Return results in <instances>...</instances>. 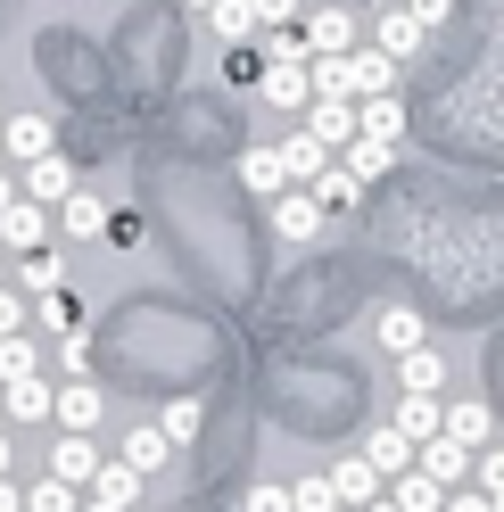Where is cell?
Wrapping results in <instances>:
<instances>
[{
	"label": "cell",
	"instance_id": "6da1fadb",
	"mask_svg": "<svg viewBox=\"0 0 504 512\" xmlns=\"http://www.w3.org/2000/svg\"><path fill=\"white\" fill-rule=\"evenodd\" d=\"M298 34H306V67H314V58H348L364 42V17L356 9H306Z\"/></svg>",
	"mask_w": 504,
	"mask_h": 512
},
{
	"label": "cell",
	"instance_id": "7a4b0ae2",
	"mask_svg": "<svg viewBox=\"0 0 504 512\" xmlns=\"http://www.w3.org/2000/svg\"><path fill=\"white\" fill-rule=\"evenodd\" d=\"M100 413H108L100 380H58V397H50V422L67 430V438H91V430H100Z\"/></svg>",
	"mask_w": 504,
	"mask_h": 512
},
{
	"label": "cell",
	"instance_id": "3957f363",
	"mask_svg": "<svg viewBox=\"0 0 504 512\" xmlns=\"http://www.w3.org/2000/svg\"><path fill=\"white\" fill-rule=\"evenodd\" d=\"M75 190H83V182H75V166H67V157H58V149H50V157H34V166H25L17 199H34V207H50V215H58V207L75 199Z\"/></svg>",
	"mask_w": 504,
	"mask_h": 512
},
{
	"label": "cell",
	"instance_id": "277c9868",
	"mask_svg": "<svg viewBox=\"0 0 504 512\" xmlns=\"http://www.w3.org/2000/svg\"><path fill=\"white\" fill-rule=\"evenodd\" d=\"M58 133H50V116L34 108H9V124H0V157H17V166H34V157H50Z\"/></svg>",
	"mask_w": 504,
	"mask_h": 512
},
{
	"label": "cell",
	"instance_id": "5b68a950",
	"mask_svg": "<svg viewBox=\"0 0 504 512\" xmlns=\"http://www.w3.org/2000/svg\"><path fill=\"white\" fill-rule=\"evenodd\" d=\"M339 83H348V100L364 108V100H389V83H397V67H389V58L372 50V42H356V50H348V67H339Z\"/></svg>",
	"mask_w": 504,
	"mask_h": 512
},
{
	"label": "cell",
	"instance_id": "8992f818",
	"mask_svg": "<svg viewBox=\"0 0 504 512\" xmlns=\"http://www.w3.org/2000/svg\"><path fill=\"white\" fill-rule=\"evenodd\" d=\"M414 471L430 479V488H471V446H455V438H430V446H414Z\"/></svg>",
	"mask_w": 504,
	"mask_h": 512
},
{
	"label": "cell",
	"instance_id": "52a82bcc",
	"mask_svg": "<svg viewBox=\"0 0 504 512\" xmlns=\"http://www.w3.org/2000/svg\"><path fill=\"white\" fill-rule=\"evenodd\" d=\"M323 223H331V215L314 207L306 190H281V199H273V240H281V248H306L314 232H323Z\"/></svg>",
	"mask_w": 504,
	"mask_h": 512
},
{
	"label": "cell",
	"instance_id": "ba28073f",
	"mask_svg": "<svg viewBox=\"0 0 504 512\" xmlns=\"http://www.w3.org/2000/svg\"><path fill=\"white\" fill-rule=\"evenodd\" d=\"M298 133H306L314 149L339 157V149L356 141V108H348V100H306V124H298Z\"/></svg>",
	"mask_w": 504,
	"mask_h": 512
},
{
	"label": "cell",
	"instance_id": "9c48e42d",
	"mask_svg": "<svg viewBox=\"0 0 504 512\" xmlns=\"http://www.w3.org/2000/svg\"><path fill=\"white\" fill-rule=\"evenodd\" d=\"M364 42L381 50L389 67H405V58H422V42H430V34H422V25L405 17V9H381V17H372V34H364Z\"/></svg>",
	"mask_w": 504,
	"mask_h": 512
},
{
	"label": "cell",
	"instance_id": "30bf717a",
	"mask_svg": "<svg viewBox=\"0 0 504 512\" xmlns=\"http://www.w3.org/2000/svg\"><path fill=\"white\" fill-rule=\"evenodd\" d=\"M141 488H149L141 471H124V463H100V479L83 488V512H133V504H141Z\"/></svg>",
	"mask_w": 504,
	"mask_h": 512
},
{
	"label": "cell",
	"instance_id": "8fae6325",
	"mask_svg": "<svg viewBox=\"0 0 504 512\" xmlns=\"http://www.w3.org/2000/svg\"><path fill=\"white\" fill-rule=\"evenodd\" d=\"M0 248H9V256H34V248H50V207L17 199L9 215H0Z\"/></svg>",
	"mask_w": 504,
	"mask_h": 512
},
{
	"label": "cell",
	"instance_id": "7c38bea8",
	"mask_svg": "<svg viewBox=\"0 0 504 512\" xmlns=\"http://www.w3.org/2000/svg\"><path fill=\"white\" fill-rule=\"evenodd\" d=\"M100 446H91V438H67V430H58V446H50V479H67V488H91V479H100Z\"/></svg>",
	"mask_w": 504,
	"mask_h": 512
},
{
	"label": "cell",
	"instance_id": "4fadbf2b",
	"mask_svg": "<svg viewBox=\"0 0 504 512\" xmlns=\"http://www.w3.org/2000/svg\"><path fill=\"white\" fill-rule=\"evenodd\" d=\"M306 199L323 207V215H356V207H364V182H356V174H348V166L331 157V166H323V174L306 182Z\"/></svg>",
	"mask_w": 504,
	"mask_h": 512
},
{
	"label": "cell",
	"instance_id": "5bb4252c",
	"mask_svg": "<svg viewBox=\"0 0 504 512\" xmlns=\"http://www.w3.org/2000/svg\"><path fill=\"white\" fill-rule=\"evenodd\" d=\"M124 471H141V479H157V471H166L174 463V446H166V430H157V422H133V430H124V455H116Z\"/></svg>",
	"mask_w": 504,
	"mask_h": 512
},
{
	"label": "cell",
	"instance_id": "9a60e30c",
	"mask_svg": "<svg viewBox=\"0 0 504 512\" xmlns=\"http://www.w3.org/2000/svg\"><path fill=\"white\" fill-rule=\"evenodd\" d=\"M488 430H496V422H488V405H480V397H463V405H447V413H438V438L471 446V455H480V446H496Z\"/></svg>",
	"mask_w": 504,
	"mask_h": 512
},
{
	"label": "cell",
	"instance_id": "2e32d148",
	"mask_svg": "<svg viewBox=\"0 0 504 512\" xmlns=\"http://www.w3.org/2000/svg\"><path fill=\"white\" fill-rule=\"evenodd\" d=\"M240 190H248V199H281V190H290V182H281V157H273V141H257V149H240Z\"/></svg>",
	"mask_w": 504,
	"mask_h": 512
},
{
	"label": "cell",
	"instance_id": "e0dca14e",
	"mask_svg": "<svg viewBox=\"0 0 504 512\" xmlns=\"http://www.w3.org/2000/svg\"><path fill=\"white\" fill-rule=\"evenodd\" d=\"M273 157H281V182H290V190H306L314 174L331 166V149H314L306 133H281V141H273Z\"/></svg>",
	"mask_w": 504,
	"mask_h": 512
},
{
	"label": "cell",
	"instance_id": "ac0fdd59",
	"mask_svg": "<svg viewBox=\"0 0 504 512\" xmlns=\"http://www.w3.org/2000/svg\"><path fill=\"white\" fill-rule=\"evenodd\" d=\"M372 331H381L389 364H397V356H414V347H430V323H422L414 306H381V323H372Z\"/></svg>",
	"mask_w": 504,
	"mask_h": 512
},
{
	"label": "cell",
	"instance_id": "d6986e66",
	"mask_svg": "<svg viewBox=\"0 0 504 512\" xmlns=\"http://www.w3.org/2000/svg\"><path fill=\"white\" fill-rule=\"evenodd\" d=\"M323 479H331V488H339V504H348V512H364L372 496H381V471H372L364 455H339V463H331Z\"/></svg>",
	"mask_w": 504,
	"mask_h": 512
},
{
	"label": "cell",
	"instance_id": "ffe728a7",
	"mask_svg": "<svg viewBox=\"0 0 504 512\" xmlns=\"http://www.w3.org/2000/svg\"><path fill=\"white\" fill-rule=\"evenodd\" d=\"M50 380L34 372V380H9V389H0V422H50Z\"/></svg>",
	"mask_w": 504,
	"mask_h": 512
},
{
	"label": "cell",
	"instance_id": "44dd1931",
	"mask_svg": "<svg viewBox=\"0 0 504 512\" xmlns=\"http://www.w3.org/2000/svg\"><path fill=\"white\" fill-rule=\"evenodd\" d=\"M50 232H67V240H108V207L91 199V190H75V199L50 215Z\"/></svg>",
	"mask_w": 504,
	"mask_h": 512
},
{
	"label": "cell",
	"instance_id": "7402d4cb",
	"mask_svg": "<svg viewBox=\"0 0 504 512\" xmlns=\"http://www.w3.org/2000/svg\"><path fill=\"white\" fill-rule=\"evenodd\" d=\"M438 380H447V356H438V347L397 356V397H438Z\"/></svg>",
	"mask_w": 504,
	"mask_h": 512
},
{
	"label": "cell",
	"instance_id": "603a6c76",
	"mask_svg": "<svg viewBox=\"0 0 504 512\" xmlns=\"http://www.w3.org/2000/svg\"><path fill=\"white\" fill-rule=\"evenodd\" d=\"M438 413H447L438 397H397V413H389V430H397L405 446H430V438H438Z\"/></svg>",
	"mask_w": 504,
	"mask_h": 512
},
{
	"label": "cell",
	"instance_id": "cb8c5ba5",
	"mask_svg": "<svg viewBox=\"0 0 504 512\" xmlns=\"http://www.w3.org/2000/svg\"><path fill=\"white\" fill-rule=\"evenodd\" d=\"M364 463L381 471V488H389V479H405V471H414V446H405V438H397V430L381 422V430L364 438Z\"/></svg>",
	"mask_w": 504,
	"mask_h": 512
},
{
	"label": "cell",
	"instance_id": "d4e9b609",
	"mask_svg": "<svg viewBox=\"0 0 504 512\" xmlns=\"http://www.w3.org/2000/svg\"><path fill=\"white\" fill-rule=\"evenodd\" d=\"M17 290H34V298L67 290V256H58V248H34V256H17Z\"/></svg>",
	"mask_w": 504,
	"mask_h": 512
},
{
	"label": "cell",
	"instance_id": "484cf974",
	"mask_svg": "<svg viewBox=\"0 0 504 512\" xmlns=\"http://www.w3.org/2000/svg\"><path fill=\"white\" fill-rule=\"evenodd\" d=\"M356 133L397 149V141H405V100H397V91H389V100H364V108H356Z\"/></svg>",
	"mask_w": 504,
	"mask_h": 512
},
{
	"label": "cell",
	"instance_id": "4316f807",
	"mask_svg": "<svg viewBox=\"0 0 504 512\" xmlns=\"http://www.w3.org/2000/svg\"><path fill=\"white\" fill-rule=\"evenodd\" d=\"M339 166H348L356 182H381V174H397V149H389V141H364V133H356L348 149H339Z\"/></svg>",
	"mask_w": 504,
	"mask_h": 512
},
{
	"label": "cell",
	"instance_id": "83f0119b",
	"mask_svg": "<svg viewBox=\"0 0 504 512\" xmlns=\"http://www.w3.org/2000/svg\"><path fill=\"white\" fill-rule=\"evenodd\" d=\"M265 108H306L314 100V75L306 67H265V91H257Z\"/></svg>",
	"mask_w": 504,
	"mask_h": 512
},
{
	"label": "cell",
	"instance_id": "f1b7e54d",
	"mask_svg": "<svg viewBox=\"0 0 504 512\" xmlns=\"http://www.w3.org/2000/svg\"><path fill=\"white\" fill-rule=\"evenodd\" d=\"M207 25H215V34H224L232 50H248V42H257V9H248V0H215V9H207Z\"/></svg>",
	"mask_w": 504,
	"mask_h": 512
},
{
	"label": "cell",
	"instance_id": "f546056e",
	"mask_svg": "<svg viewBox=\"0 0 504 512\" xmlns=\"http://www.w3.org/2000/svg\"><path fill=\"white\" fill-rule=\"evenodd\" d=\"M199 422H207V405H199V397H174L166 413H157V430H166V446H191V438H199Z\"/></svg>",
	"mask_w": 504,
	"mask_h": 512
},
{
	"label": "cell",
	"instance_id": "4dcf8cb0",
	"mask_svg": "<svg viewBox=\"0 0 504 512\" xmlns=\"http://www.w3.org/2000/svg\"><path fill=\"white\" fill-rule=\"evenodd\" d=\"M257 58L265 67H306V34L298 25H273V34H257Z\"/></svg>",
	"mask_w": 504,
	"mask_h": 512
},
{
	"label": "cell",
	"instance_id": "1f68e13d",
	"mask_svg": "<svg viewBox=\"0 0 504 512\" xmlns=\"http://www.w3.org/2000/svg\"><path fill=\"white\" fill-rule=\"evenodd\" d=\"M34 323H42V331H58V339H67V331H83V306H75V290H50V298H34Z\"/></svg>",
	"mask_w": 504,
	"mask_h": 512
},
{
	"label": "cell",
	"instance_id": "d6a6232c",
	"mask_svg": "<svg viewBox=\"0 0 504 512\" xmlns=\"http://www.w3.org/2000/svg\"><path fill=\"white\" fill-rule=\"evenodd\" d=\"M389 504H397V512H438V504H447V488H430L422 471H405V479H389Z\"/></svg>",
	"mask_w": 504,
	"mask_h": 512
},
{
	"label": "cell",
	"instance_id": "836d02e7",
	"mask_svg": "<svg viewBox=\"0 0 504 512\" xmlns=\"http://www.w3.org/2000/svg\"><path fill=\"white\" fill-rule=\"evenodd\" d=\"M25 512H83V488H67V479H34V488H25Z\"/></svg>",
	"mask_w": 504,
	"mask_h": 512
},
{
	"label": "cell",
	"instance_id": "e575fe53",
	"mask_svg": "<svg viewBox=\"0 0 504 512\" xmlns=\"http://www.w3.org/2000/svg\"><path fill=\"white\" fill-rule=\"evenodd\" d=\"M290 512H348V504H339V488L323 471H306V479H290Z\"/></svg>",
	"mask_w": 504,
	"mask_h": 512
},
{
	"label": "cell",
	"instance_id": "d590c367",
	"mask_svg": "<svg viewBox=\"0 0 504 512\" xmlns=\"http://www.w3.org/2000/svg\"><path fill=\"white\" fill-rule=\"evenodd\" d=\"M34 372H42V347L34 339H25V331L0 339V389H9V380H34Z\"/></svg>",
	"mask_w": 504,
	"mask_h": 512
},
{
	"label": "cell",
	"instance_id": "8d00e7d4",
	"mask_svg": "<svg viewBox=\"0 0 504 512\" xmlns=\"http://www.w3.org/2000/svg\"><path fill=\"white\" fill-rule=\"evenodd\" d=\"M58 372H67V380H91V323L83 331H67V339H58V356H50Z\"/></svg>",
	"mask_w": 504,
	"mask_h": 512
},
{
	"label": "cell",
	"instance_id": "74e56055",
	"mask_svg": "<svg viewBox=\"0 0 504 512\" xmlns=\"http://www.w3.org/2000/svg\"><path fill=\"white\" fill-rule=\"evenodd\" d=\"M471 479H480V496H504V446H480V455H471Z\"/></svg>",
	"mask_w": 504,
	"mask_h": 512
},
{
	"label": "cell",
	"instance_id": "f35d334b",
	"mask_svg": "<svg viewBox=\"0 0 504 512\" xmlns=\"http://www.w3.org/2000/svg\"><path fill=\"white\" fill-rule=\"evenodd\" d=\"M257 9V34H273V25H298L306 17V0H248Z\"/></svg>",
	"mask_w": 504,
	"mask_h": 512
},
{
	"label": "cell",
	"instance_id": "ab89813d",
	"mask_svg": "<svg viewBox=\"0 0 504 512\" xmlns=\"http://www.w3.org/2000/svg\"><path fill=\"white\" fill-rule=\"evenodd\" d=\"M240 512H290V488H281V479H265V488L240 496Z\"/></svg>",
	"mask_w": 504,
	"mask_h": 512
},
{
	"label": "cell",
	"instance_id": "60d3db41",
	"mask_svg": "<svg viewBox=\"0 0 504 512\" xmlns=\"http://www.w3.org/2000/svg\"><path fill=\"white\" fill-rule=\"evenodd\" d=\"M108 240L116 248H141V215L133 207H108Z\"/></svg>",
	"mask_w": 504,
	"mask_h": 512
},
{
	"label": "cell",
	"instance_id": "b9f144b4",
	"mask_svg": "<svg viewBox=\"0 0 504 512\" xmlns=\"http://www.w3.org/2000/svg\"><path fill=\"white\" fill-rule=\"evenodd\" d=\"M397 9H405V17H414L422 34H430V25H447V9H455V0H397Z\"/></svg>",
	"mask_w": 504,
	"mask_h": 512
},
{
	"label": "cell",
	"instance_id": "7bdbcfd3",
	"mask_svg": "<svg viewBox=\"0 0 504 512\" xmlns=\"http://www.w3.org/2000/svg\"><path fill=\"white\" fill-rule=\"evenodd\" d=\"M232 83H265V58H257V42H248V50H232V67H224Z\"/></svg>",
	"mask_w": 504,
	"mask_h": 512
},
{
	"label": "cell",
	"instance_id": "ee69618b",
	"mask_svg": "<svg viewBox=\"0 0 504 512\" xmlns=\"http://www.w3.org/2000/svg\"><path fill=\"white\" fill-rule=\"evenodd\" d=\"M17 331H25V298L0 290V339H17Z\"/></svg>",
	"mask_w": 504,
	"mask_h": 512
},
{
	"label": "cell",
	"instance_id": "f6af8a7d",
	"mask_svg": "<svg viewBox=\"0 0 504 512\" xmlns=\"http://www.w3.org/2000/svg\"><path fill=\"white\" fill-rule=\"evenodd\" d=\"M438 512H496V504H488L480 488H455V496H447V504H438Z\"/></svg>",
	"mask_w": 504,
	"mask_h": 512
},
{
	"label": "cell",
	"instance_id": "bcb514c9",
	"mask_svg": "<svg viewBox=\"0 0 504 512\" xmlns=\"http://www.w3.org/2000/svg\"><path fill=\"white\" fill-rule=\"evenodd\" d=\"M0 512H25V488H17V479H0Z\"/></svg>",
	"mask_w": 504,
	"mask_h": 512
},
{
	"label": "cell",
	"instance_id": "7dc6e473",
	"mask_svg": "<svg viewBox=\"0 0 504 512\" xmlns=\"http://www.w3.org/2000/svg\"><path fill=\"white\" fill-rule=\"evenodd\" d=\"M9 207H17V182H9V174H0V215H9Z\"/></svg>",
	"mask_w": 504,
	"mask_h": 512
},
{
	"label": "cell",
	"instance_id": "c3c4849f",
	"mask_svg": "<svg viewBox=\"0 0 504 512\" xmlns=\"http://www.w3.org/2000/svg\"><path fill=\"white\" fill-rule=\"evenodd\" d=\"M9 463H17V455H9V430H0V479H9Z\"/></svg>",
	"mask_w": 504,
	"mask_h": 512
},
{
	"label": "cell",
	"instance_id": "681fc988",
	"mask_svg": "<svg viewBox=\"0 0 504 512\" xmlns=\"http://www.w3.org/2000/svg\"><path fill=\"white\" fill-rule=\"evenodd\" d=\"M364 512H397V504H389V488H381V496H372V504H364Z\"/></svg>",
	"mask_w": 504,
	"mask_h": 512
},
{
	"label": "cell",
	"instance_id": "f907efd6",
	"mask_svg": "<svg viewBox=\"0 0 504 512\" xmlns=\"http://www.w3.org/2000/svg\"><path fill=\"white\" fill-rule=\"evenodd\" d=\"M182 9H199V17H207V9H215V0H182Z\"/></svg>",
	"mask_w": 504,
	"mask_h": 512
},
{
	"label": "cell",
	"instance_id": "816d5d0a",
	"mask_svg": "<svg viewBox=\"0 0 504 512\" xmlns=\"http://www.w3.org/2000/svg\"><path fill=\"white\" fill-rule=\"evenodd\" d=\"M0 290H9V265H0Z\"/></svg>",
	"mask_w": 504,
	"mask_h": 512
},
{
	"label": "cell",
	"instance_id": "f5cc1de1",
	"mask_svg": "<svg viewBox=\"0 0 504 512\" xmlns=\"http://www.w3.org/2000/svg\"><path fill=\"white\" fill-rule=\"evenodd\" d=\"M0 124H9V100H0Z\"/></svg>",
	"mask_w": 504,
	"mask_h": 512
},
{
	"label": "cell",
	"instance_id": "db71d44e",
	"mask_svg": "<svg viewBox=\"0 0 504 512\" xmlns=\"http://www.w3.org/2000/svg\"><path fill=\"white\" fill-rule=\"evenodd\" d=\"M488 504H496V512H504V496H488Z\"/></svg>",
	"mask_w": 504,
	"mask_h": 512
},
{
	"label": "cell",
	"instance_id": "11a10c76",
	"mask_svg": "<svg viewBox=\"0 0 504 512\" xmlns=\"http://www.w3.org/2000/svg\"><path fill=\"white\" fill-rule=\"evenodd\" d=\"M0 166H9V157H0Z\"/></svg>",
	"mask_w": 504,
	"mask_h": 512
}]
</instances>
